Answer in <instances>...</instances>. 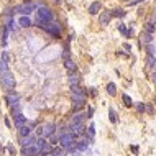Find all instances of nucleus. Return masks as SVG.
Returning <instances> with one entry per match:
<instances>
[{
    "instance_id": "nucleus-7",
    "label": "nucleus",
    "mask_w": 156,
    "mask_h": 156,
    "mask_svg": "<svg viewBox=\"0 0 156 156\" xmlns=\"http://www.w3.org/2000/svg\"><path fill=\"white\" fill-rule=\"evenodd\" d=\"M102 5L100 2H94V3H91V7H89V12H91V15H97L99 12H100Z\"/></svg>"
},
{
    "instance_id": "nucleus-28",
    "label": "nucleus",
    "mask_w": 156,
    "mask_h": 156,
    "mask_svg": "<svg viewBox=\"0 0 156 156\" xmlns=\"http://www.w3.org/2000/svg\"><path fill=\"white\" fill-rule=\"evenodd\" d=\"M87 135H89V136H94V135H96V131H94V123H91V126L87 128Z\"/></svg>"
},
{
    "instance_id": "nucleus-42",
    "label": "nucleus",
    "mask_w": 156,
    "mask_h": 156,
    "mask_svg": "<svg viewBox=\"0 0 156 156\" xmlns=\"http://www.w3.org/2000/svg\"><path fill=\"white\" fill-rule=\"evenodd\" d=\"M155 84H156V82H155Z\"/></svg>"
},
{
    "instance_id": "nucleus-5",
    "label": "nucleus",
    "mask_w": 156,
    "mask_h": 156,
    "mask_svg": "<svg viewBox=\"0 0 156 156\" xmlns=\"http://www.w3.org/2000/svg\"><path fill=\"white\" fill-rule=\"evenodd\" d=\"M72 102H74V105H82L86 104V96L84 94H72Z\"/></svg>"
},
{
    "instance_id": "nucleus-13",
    "label": "nucleus",
    "mask_w": 156,
    "mask_h": 156,
    "mask_svg": "<svg viewBox=\"0 0 156 156\" xmlns=\"http://www.w3.org/2000/svg\"><path fill=\"white\" fill-rule=\"evenodd\" d=\"M64 66H66V69L69 71V72H74V71H76V64H74V61L71 59V58L64 59Z\"/></svg>"
},
{
    "instance_id": "nucleus-3",
    "label": "nucleus",
    "mask_w": 156,
    "mask_h": 156,
    "mask_svg": "<svg viewBox=\"0 0 156 156\" xmlns=\"http://www.w3.org/2000/svg\"><path fill=\"white\" fill-rule=\"evenodd\" d=\"M74 136L72 133H63L59 136V145L64 148V150H71L72 148V143H74Z\"/></svg>"
},
{
    "instance_id": "nucleus-29",
    "label": "nucleus",
    "mask_w": 156,
    "mask_h": 156,
    "mask_svg": "<svg viewBox=\"0 0 156 156\" xmlns=\"http://www.w3.org/2000/svg\"><path fill=\"white\" fill-rule=\"evenodd\" d=\"M151 38H153V36H151L150 33H145V35H143V41H145V43H151Z\"/></svg>"
},
{
    "instance_id": "nucleus-2",
    "label": "nucleus",
    "mask_w": 156,
    "mask_h": 156,
    "mask_svg": "<svg viewBox=\"0 0 156 156\" xmlns=\"http://www.w3.org/2000/svg\"><path fill=\"white\" fill-rule=\"evenodd\" d=\"M53 20H54V15H53V12L48 10V8H40V10L36 12V25L41 26V28Z\"/></svg>"
},
{
    "instance_id": "nucleus-23",
    "label": "nucleus",
    "mask_w": 156,
    "mask_h": 156,
    "mask_svg": "<svg viewBox=\"0 0 156 156\" xmlns=\"http://www.w3.org/2000/svg\"><path fill=\"white\" fill-rule=\"evenodd\" d=\"M122 99H123V104H125L126 107H131V105H133V100H131V97H130V96L123 94V97H122Z\"/></svg>"
},
{
    "instance_id": "nucleus-17",
    "label": "nucleus",
    "mask_w": 156,
    "mask_h": 156,
    "mask_svg": "<svg viewBox=\"0 0 156 156\" xmlns=\"http://www.w3.org/2000/svg\"><path fill=\"white\" fill-rule=\"evenodd\" d=\"M10 109H12V115L15 117V115H18V113H21V105H20V102L18 104H13V105H10Z\"/></svg>"
},
{
    "instance_id": "nucleus-24",
    "label": "nucleus",
    "mask_w": 156,
    "mask_h": 156,
    "mask_svg": "<svg viewBox=\"0 0 156 156\" xmlns=\"http://www.w3.org/2000/svg\"><path fill=\"white\" fill-rule=\"evenodd\" d=\"M71 89H72V94H84V96H86L84 89H81L79 86H71Z\"/></svg>"
},
{
    "instance_id": "nucleus-36",
    "label": "nucleus",
    "mask_w": 156,
    "mask_h": 156,
    "mask_svg": "<svg viewBox=\"0 0 156 156\" xmlns=\"http://www.w3.org/2000/svg\"><path fill=\"white\" fill-rule=\"evenodd\" d=\"M138 2H141V0H131V2H130V5H136Z\"/></svg>"
},
{
    "instance_id": "nucleus-8",
    "label": "nucleus",
    "mask_w": 156,
    "mask_h": 156,
    "mask_svg": "<svg viewBox=\"0 0 156 156\" xmlns=\"http://www.w3.org/2000/svg\"><path fill=\"white\" fill-rule=\"evenodd\" d=\"M16 10L20 12L21 15H28V13H31V10H33V5H31V3H28V5H21V7H18V8H16Z\"/></svg>"
},
{
    "instance_id": "nucleus-39",
    "label": "nucleus",
    "mask_w": 156,
    "mask_h": 156,
    "mask_svg": "<svg viewBox=\"0 0 156 156\" xmlns=\"http://www.w3.org/2000/svg\"><path fill=\"white\" fill-rule=\"evenodd\" d=\"M54 2H58V3H59V2H61V0H54Z\"/></svg>"
},
{
    "instance_id": "nucleus-35",
    "label": "nucleus",
    "mask_w": 156,
    "mask_h": 156,
    "mask_svg": "<svg viewBox=\"0 0 156 156\" xmlns=\"http://www.w3.org/2000/svg\"><path fill=\"white\" fill-rule=\"evenodd\" d=\"M92 113H94V109H89V110H87V115L92 117Z\"/></svg>"
},
{
    "instance_id": "nucleus-15",
    "label": "nucleus",
    "mask_w": 156,
    "mask_h": 156,
    "mask_svg": "<svg viewBox=\"0 0 156 156\" xmlns=\"http://www.w3.org/2000/svg\"><path fill=\"white\" fill-rule=\"evenodd\" d=\"M31 135V128L28 125H23L20 128V136H23V138H26V136H30Z\"/></svg>"
},
{
    "instance_id": "nucleus-9",
    "label": "nucleus",
    "mask_w": 156,
    "mask_h": 156,
    "mask_svg": "<svg viewBox=\"0 0 156 156\" xmlns=\"http://www.w3.org/2000/svg\"><path fill=\"white\" fill-rule=\"evenodd\" d=\"M15 125H16V128H21L23 125H26V118L21 115V113L15 115Z\"/></svg>"
},
{
    "instance_id": "nucleus-18",
    "label": "nucleus",
    "mask_w": 156,
    "mask_h": 156,
    "mask_svg": "<svg viewBox=\"0 0 156 156\" xmlns=\"http://www.w3.org/2000/svg\"><path fill=\"white\" fill-rule=\"evenodd\" d=\"M84 118H86V115H84V113H77V115L72 117L71 123H82V122H84Z\"/></svg>"
},
{
    "instance_id": "nucleus-21",
    "label": "nucleus",
    "mask_w": 156,
    "mask_h": 156,
    "mask_svg": "<svg viewBox=\"0 0 156 156\" xmlns=\"http://www.w3.org/2000/svg\"><path fill=\"white\" fill-rule=\"evenodd\" d=\"M107 92L110 94V96H115L117 94V86L113 82H109V86H107Z\"/></svg>"
},
{
    "instance_id": "nucleus-19",
    "label": "nucleus",
    "mask_w": 156,
    "mask_h": 156,
    "mask_svg": "<svg viewBox=\"0 0 156 156\" xmlns=\"http://www.w3.org/2000/svg\"><path fill=\"white\" fill-rule=\"evenodd\" d=\"M8 28H7V26H3V28H2V45L5 46L7 45V38H8Z\"/></svg>"
},
{
    "instance_id": "nucleus-30",
    "label": "nucleus",
    "mask_w": 156,
    "mask_h": 156,
    "mask_svg": "<svg viewBox=\"0 0 156 156\" xmlns=\"http://www.w3.org/2000/svg\"><path fill=\"white\" fill-rule=\"evenodd\" d=\"M146 31L151 35V33L155 31V25H153V23H148V25H146Z\"/></svg>"
},
{
    "instance_id": "nucleus-20",
    "label": "nucleus",
    "mask_w": 156,
    "mask_h": 156,
    "mask_svg": "<svg viewBox=\"0 0 156 156\" xmlns=\"http://www.w3.org/2000/svg\"><path fill=\"white\" fill-rule=\"evenodd\" d=\"M146 63H148V66H150V67H156V58H155V54H148V58H146Z\"/></svg>"
},
{
    "instance_id": "nucleus-22",
    "label": "nucleus",
    "mask_w": 156,
    "mask_h": 156,
    "mask_svg": "<svg viewBox=\"0 0 156 156\" xmlns=\"http://www.w3.org/2000/svg\"><path fill=\"white\" fill-rule=\"evenodd\" d=\"M87 145H89V141H87V140L79 141V145H77V151H81V153H82V151H84V150L87 148Z\"/></svg>"
},
{
    "instance_id": "nucleus-14",
    "label": "nucleus",
    "mask_w": 156,
    "mask_h": 156,
    "mask_svg": "<svg viewBox=\"0 0 156 156\" xmlns=\"http://www.w3.org/2000/svg\"><path fill=\"white\" fill-rule=\"evenodd\" d=\"M35 141H36V138L33 135H30V136H26V138H23V143H21V145L23 146H33Z\"/></svg>"
},
{
    "instance_id": "nucleus-31",
    "label": "nucleus",
    "mask_w": 156,
    "mask_h": 156,
    "mask_svg": "<svg viewBox=\"0 0 156 156\" xmlns=\"http://www.w3.org/2000/svg\"><path fill=\"white\" fill-rule=\"evenodd\" d=\"M136 110H138V112H145L146 105H145V104H138V105H136Z\"/></svg>"
},
{
    "instance_id": "nucleus-11",
    "label": "nucleus",
    "mask_w": 156,
    "mask_h": 156,
    "mask_svg": "<svg viewBox=\"0 0 156 156\" xmlns=\"http://www.w3.org/2000/svg\"><path fill=\"white\" fill-rule=\"evenodd\" d=\"M7 102H8L10 105H13V104H18V102H20V96L12 92V94H8V96H7Z\"/></svg>"
},
{
    "instance_id": "nucleus-32",
    "label": "nucleus",
    "mask_w": 156,
    "mask_h": 156,
    "mask_svg": "<svg viewBox=\"0 0 156 156\" xmlns=\"http://www.w3.org/2000/svg\"><path fill=\"white\" fill-rule=\"evenodd\" d=\"M118 30H120L122 33H123V35H126V33H128V30L125 28V25H120V26H118Z\"/></svg>"
},
{
    "instance_id": "nucleus-26",
    "label": "nucleus",
    "mask_w": 156,
    "mask_h": 156,
    "mask_svg": "<svg viewBox=\"0 0 156 156\" xmlns=\"http://www.w3.org/2000/svg\"><path fill=\"white\" fill-rule=\"evenodd\" d=\"M109 117H110V122H112V123H115V122H117L115 110H113V109H110V110H109Z\"/></svg>"
},
{
    "instance_id": "nucleus-40",
    "label": "nucleus",
    "mask_w": 156,
    "mask_h": 156,
    "mask_svg": "<svg viewBox=\"0 0 156 156\" xmlns=\"http://www.w3.org/2000/svg\"><path fill=\"white\" fill-rule=\"evenodd\" d=\"M48 156H53V155H48Z\"/></svg>"
},
{
    "instance_id": "nucleus-27",
    "label": "nucleus",
    "mask_w": 156,
    "mask_h": 156,
    "mask_svg": "<svg viewBox=\"0 0 156 156\" xmlns=\"http://www.w3.org/2000/svg\"><path fill=\"white\" fill-rule=\"evenodd\" d=\"M0 59H3L5 63H8V61H10V56H8V51H3V53H2V58H0Z\"/></svg>"
},
{
    "instance_id": "nucleus-41",
    "label": "nucleus",
    "mask_w": 156,
    "mask_h": 156,
    "mask_svg": "<svg viewBox=\"0 0 156 156\" xmlns=\"http://www.w3.org/2000/svg\"><path fill=\"white\" fill-rule=\"evenodd\" d=\"M128 2H130V0H128Z\"/></svg>"
},
{
    "instance_id": "nucleus-34",
    "label": "nucleus",
    "mask_w": 156,
    "mask_h": 156,
    "mask_svg": "<svg viewBox=\"0 0 156 156\" xmlns=\"http://www.w3.org/2000/svg\"><path fill=\"white\" fill-rule=\"evenodd\" d=\"M146 112H148V113H153L155 110H153V107L151 105H146Z\"/></svg>"
},
{
    "instance_id": "nucleus-4",
    "label": "nucleus",
    "mask_w": 156,
    "mask_h": 156,
    "mask_svg": "<svg viewBox=\"0 0 156 156\" xmlns=\"http://www.w3.org/2000/svg\"><path fill=\"white\" fill-rule=\"evenodd\" d=\"M43 30H46L49 35H53L54 38H61V28L58 23H53V21H49V23H46L45 26H43Z\"/></svg>"
},
{
    "instance_id": "nucleus-25",
    "label": "nucleus",
    "mask_w": 156,
    "mask_h": 156,
    "mask_svg": "<svg viewBox=\"0 0 156 156\" xmlns=\"http://www.w3.org/2000/svg\"><path fill=\"white\" fill-rule=\"evenodd\" d=\"M112 15H115V16H125V10H123V8H115V10H113V13H112Z\"/></svg>"
},
{
    "instance_id": "nucleus-16",
    "label": "nucleus",
    "mask_w": 156,
    "mask_h": 156,
    "mask_svg": "<svg viewBox=\"0 0 156 156\" xmlns=\"http://www.w3.org/2000/svg\"><path fill=\"white\" fill-rule=\"evenodd\" d=\"M20 26H23V28H28V26H31V20L28 18V16H21L20 18Z\"/></svg>"
},
{
    "instance_id": "nucleus-10",
    "label": "nucleus",
    "mask_w": 156,
    "mask_h": 156,
    "mask_svg": "<svg viewBox=\"0 0 156 156\" xmlns=\"http://www.w3.org/2000/svg\"><path fill=\"white\" fill-rule=\"evenodd\" d=\"M110 18H112V13H110V12H104L99 20H100L102 25H109V23H110Z\"/></svg>"
},
{
    "instance_id": "nucleus-33",
    "label": "nucleus",
    "mask_w": 156,
    "mask_h": 156,
    "mask_svg": "<svg viewBox=\"0 0 156 156\" xmlns=\"http://www.w3.org/2000/svg\"><path fill=\"white\" fill-rule=\"evenodd\" d=\"M153 53H155V48H153V46H148V54H153Z\"/></svg>"
},
{
    "instance_id": "nucleus-37",
    "label": "nucleus",
    "mask_w": 156,
    "mask_h": 156,
    "mask_svg": "<svg viewBox=\"0 0 156 156\" xmlns=\"http://www.w3.org/2000/svg\"><path fill=\"white\" fill-rule=\"evenodd\" d=\"M131 151H133V153H138V146H131Z\"/></svg>"
},
{
    "instance_id": "nucleus-6",
    "label": "nucleus",
    "mask_w": 156,
    "mask_h": 156,
    "mask_svg": "<svg viewBox=\"0 0 156 156\" xmlns=\"http://www.w3.org/2000/svg\"><path fill=\"white\" fill-rule=\"evenodd\" d=\"M45 130V136H51L56 133V123H48V125L43 128Z\"/></svg>"
},
{
    "instance_id": "nucleus-38",
    "label": "nucleus",
    "mask_w": 156,
    "mask_h": 156,
    "mask_svg": "<svg viewBox=\"0 0 156 156\" xmlns=\"http://www.w3.org/2000/svg\"><path fill=\"white\" fill-rule=\"evenodd\" d=\"M153 81L156 82V72H155V74H153Z\"/></svg>"
},
{
    "instance_id": "nucleus-12",
    "label": "nucleus",
    "mask_w": 156,
    "mask_h": 156,
    "mask_svg": "<svg viewBox=\"0 0 156 156\" xmlns=\"http://www.w3.org/2000/svg\"><path fill=\"white\" fill-rule=\"evenodd\" d=\"M69 82H71V86H79V82H81V77H79V74L71 72V74H69Z\"/></svg>"
},
{
    "instance_id": "nucleus-1",
    "label": "nucleus",
    "mask_w": 156,
    "mask_h": 156,
    "mask_svg": "<svg viewBox=\"0 0 156 156\" xmlns=\"http://www.w3.org/2000/svg\"><path fill=\"white\" fill-rule=\"evenodd\" d=\"M0 81H2V86L5 87L7 91H12L15 87L13 74L8 69V63H5L3 59H0Z\"/></svg>"
}]
</instances>
